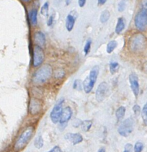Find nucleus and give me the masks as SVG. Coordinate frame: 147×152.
<instances>
[{
    "label": "nucleus",
    "instance_id": "obj_6",
    "mask_svg": "<svg viewBox=\"0 0 147 152\" xmlns=\"http://www.w3.org/2000/svg\"><path fill=\"white\" fill-rule=\"evenodd\" d=\"M135 126V120L132 118H128L125 119L118 128V133L121 136L127 137L134 130Z\"/></svg>",
    "mask_w": 147,
    "mask_h": 152
},
{
    "label": "nucleus",
    "instance_id": "obj_1",
    "mask_svg": "<svg viewBox=\"0 0 147 152\" xmlns=\"http://www.w3.org/2000/svg\"><path fill=\"white\" fill-rule=\"evenodd\" d=\"M52 75V66L49 64H45L35 72L32 77V81L35 84H43L50 79Z\"/></svg>",
    "mask_w": 147,
    "mask_h": 152
},
{
    "label": "nucleus",
    "instance_id": "obj_2",
    "mask_svg": "<svg viewBox=\"0 0 147 152\" xmlns=\"http://www.w3.org/2000/svg\"><path fill=\"white\" fill-rule=\"evenodd\" d=\"M146 44V39L141 34H135L131 37L128 41V46L131 52H140L144 49Z\"/></svg>",
    "mask_w": 147,
    "mask_h": 152
},
{
    "label": "nucleus",
    "instance_id": "obj_11",
    "mask_svg": "<svg viewBox=\"0 0 147 152\" xmlns=\"http://www.w3.org/2000/svg\"><path fill=\"white\" fill-rule=\"evenodd\" d=\"M108 86L106 82H102L99 85L97 91H96V99L98 102H102L108 93Z\"/></svg>",
    "mask_w": 147,
    "mask_h": 152
},
{
    "label": "nucleus",
    "instance_id": "obj_32",
    "mask_svg": "<svg viewBox=\"0 0 147 152\" xmlns=\"http://www.w3.org/2000/svg\"><path fill=\"white\" fill-rule=\"evenodd\" d=\"M133 146L132 145L130 144V143H128L125 146V148H124L123 152H131L132 151Z\"/></svg>",
    "mask_w": 147,
    "mask_h": 152
},
{
    "label": "nucleus",
    "instance_id": "obj_36",
    "mask_svg": "<svg viewBox=\"0 0 147 152\" xmlns=\"http://www.w3.org/2000/svg\"><path fill=\"white\" fill-rule=\"evenodd\" d=\"M86 3V0H79V5L81 8H82V7L84 6V5H85Z\"/></svg>",
    "mask_w": 147,
    "mask_h": 152
},
{
    "label": "nucleus",
    "instance_id": "obj_27",
    "mask_svg": "<svg viewBox=\"0 0 147 152\" xmlns=\"http://www.w3.org/2000/svg\"><path fill=\"white\" fill-rule=\"evenodd\" d=\"M40 13H41V14L43 15V16H48V14H49V3L48 2L44 3V5L42 6L41 10H40Z\"/></svg>",
    "mask_w": 147,
    "mask_h": 152
},
{
    "label": "nucleus",
    "instance_id": "obj_28",
    "mask_svg": "<svg viewBox=\"0 0 147 152\" xmlns=\"http://www.w3.org/2000/svg\"><path fill=\"white\" fill-rule=\"evenodd\" d=\"M143 149V144L141 142H137L134 148L135 152H142Z\"/></svg>",
    "mask_w": 147,
    "mask_h": 152
},
{
    "label": "nucleus",
    "instance_id": "obj_30",
    "mask_svg": "<svg viewBox=\"0 0 147 152\" xmlns=\"http://www.w3.org/2000/svg\"><path fill=\"white\" fill-rule=\"evenodd\" d=\"M64 71L63 69H58L55 71V76L57 79H61V78H63L64 76Z\"/></svg>",
    "mask_w": 147,
    "mask_h": 152
},
{
    "label": "nucleus",
    "instance_id": "obj_12",
    "mask_svg": "<svg viewBox=\"0 0 147 152\" xmlns=\"http://www.w3.org/2000/svg\"><path fill=\"white\" fill-rule=\"evenodd\" d=\"M42 108V105L38 99H35V98H32L29 102V110L30 114L35 116V115L38 114L40 112Z\"/></svg>",
    "mask_w": 147,
    "mask_h": 152
},
{
    "label": "nucleus",
    "instance_id": "obj_26",
    "mask_svg": "<svg viewBox=\"0 0 147 152\" xmlns=\"http://www.w3.org/2000/svg\"><path fill=\"white\" fill-rule=\"evenodd\" d=\"M91 44H92V41L90 39H88L86 42L85 45H84V55H87L90 52V48H91Z\"/></svg>",
    "mask_w": 147,
    "mask_h": 152
},
{
    "label": "nucleus",
    "instance_id": "obj_33",
    "mask_svg": "<svg viewBox=\"0 0 147 152\" xmlns=\"http://www.w3.org/2000/svg\"><path fill=\"white\" fill-rule=\"evenodd\" d=\"M47 152H63V151H62L61 149V148L59 147V146H55L53 148H52L50 151H49Z\"/></svg>",
    "mask_w": 147,
    "mask_h": 152
},
{
    "label": "nucleus",
    "instance_id": "obj_31",
    "mask_svg": "<svg viewBox=\"0 0 147 152\" xmlns=\"http://www.w3.org/2000/svg\"><path fill=\"white\" fill-rule=\"evenodd\" d=\"M133 111H134V113H135V115L136 116H139L140 114H141V107H140V106L138 104H135L134 106H133Z\"/></svg>",
    "mask_w": 147,
    "mask_h": 152
},
{
    "label": "nucleus",
    "instance_id": "obj_9",
    "mask_svg": "<svg viewBox=\"0 0 147 152\" xmlns=\"http://www.w3.org/2000/svg\"><path fill=\"white\" fill-rule=\"evenodd\" d=\"M72 116H73V110H72L71 107H66L63 109L61 116L60 121H59L60 127H62L61 130H63L66 127V125H67V122L71 119Z\"/></svg>",
    "mask_w": 147,
    "mask_h": 152
},
{
    "label": "nucleus",
    "instance_id": "obj_7",
    "mask_svg": "<svg viewBox=\"0 0 147 152\" xmlns=\"http://www.w3.org/2000/svg\"><path fill=\"white\" fill-rule=\"evenodd\" d=\"M63 102H64L63 99H61L60 100L55 104V105L54 107L52 108V111H51L50 119L54 124H57L58 122H59V121H60L62 111H63Z\"/></svg>",
    "mask_w": 147,
    "mask_h": 152
},
{
    "label": "nucleus",
    "instance_id": "obj_3",
    "mask_svg": "<svg viewBox=\"0 0 147 152\" xmlns=\"http://www.w3.org/2000/svg\"><path fill=\"white\" fill-rule=\"evenodd\" d=\"M33 132L34 128L32 126H29L19 135L14 144V150L16 151H19L25 147V146L30 141Z\"/></svg>",
    "mask_w": 147,
    "mask_h": 152
},
{
    "label": "nucleus",
    "instance_id": "obj_23",
    "mask_svg": "<svg viewBox=\"0 0 147 152\" xmlns=\"http://www.w3.org/2000/svg\"><path fill=\"white\" fill-rule=\"evenodd\" d=\"M35 146L38 149L41 148L43 146V137H42L40 135L37 136L36 139L35 140Z\"/></svg>",
    "mask_w": 147,
    "mask_h": 152
},
{
    "label": "nucleus",
    "instance_id": "obj_24",
    "mask_svg": "<svg viewBox=\"0 0 147 152\" xmlns=\"http://www.w3.org/2000/svg\"><path fill=\"white\" fill-rule=\"evenodd\" d=\"M73 89H76V90L78 91H81L82 89H84V87H83V84L81 83V80H79V79L75 80L74 83H73Z\"/></svg>",
    "mask_w": 147,
    "mask_h": 152
},
{
    "label": "nucleus",
    "instance_id": "obj_14",
    "mask_svg": "<svg viewBox=\"0 0 147 152\" xmlns=\"http://www.w3.org/2000/svg\"><path fill=\"white\" fill-rule=\"evenodd\" d=\"M34 40H35V43L37 45L40 46L41 48H43L45 46L46 43V37H45L44 34L42 33L41 32H37L34 35Z\"/></svg>",
    "mask_w": 147,
    "mask_h": 152
},
{
    "label": "nucleus",
    "instance_id": "obj_37",
    "mask_svg": "<svg viewBox=\"0 0 147 152\" xmlns=\"http://www.w3.org/2000/svg\"><path fill=\"white\" fill-rule=\"evenodd\" d=\"M108 0H98V5H103Z\"/></svg>",
    "mask_w": 147,
    "mask_h": 152
},
{
    "label": "nucleus",
    "instance_id": "obj_39",
    "mask_svg": "<svg viewBox=\"0 0 147 152\" xmlns=\"http://www.w3.org/2000/svg\"><path fill=\"white\" fill-rule=\"evenodd\" d=\"M22 1H23V2H29L30 0H22Z\"/></svg>",
    "mask_w": 147,
    "mask_h": 152
},
{
    "label": "nucleus",
    "instance_id": "obj_13",
    "mask_svg": "<svg viewBox=\"0 0 147 152\" xmlns=\"http://www.w3.org/2000/svg\"><path fill=\"white\" fill-rule=\"evenodd\" d=\"M65 139L67 141L70 142L73 145H77L83 141V137L80 133H68L65 135Z\"/></svg>",
    "mask_w": 147,
    "mask_h": 152
},
{
    "label": "nucleus",
    "instance_id": "obj_4",
    "mask_svg": "<svg viewBox=\"0 0 147 152\" xmlns=\"http://www.w3.org/2000/svg\"><path fill=\"white\" fill-rule=\"evenodd\" d=\"M99 73V67L98 66H93L90 70L88 77L84 79V82H83V87H84V92L87 94L90 93L93 89L97 80V78H98Z\"/></svg>",
    "mask_w": 147,
    "mask_h": 152
},
{
    "label": "nucleus",
    "instance_id": "obj_25",
    "mask_svg": "<svg viewBox=\"0 0 147 152\" xmlns=\"http://www.w3.org/2000/svg\"><path fill=\"white\" fill-rule=\"evenodd\" d=\"M110 72H111V74H114L115 72H117V70H118L119 69V66H120V65H119V63H117V62H115V61H112L110 63Z\"/></svg>",
    "mask_w": 147,
    "mask_h": 152
},
{
    "label": "nucleus",
    "instance_id": "obj_35",
    "mask_svg": "<svg viewBox=\"0 0 147 152\" xmlns=\"http://www.w3.org/2000/svg\"><path fill=\"white\" fill-rule=\"evenodd\" d=\"M53 19H54V15H52V16L49 17V20L47 22L48 26H51L52 25V22H53Z\"/></svg>",
    "mask_w": 147,
    "mask_h": 152
},
{
    "label": "nucleus",
    "instance_id": "obj_17",
    "mask_svg": "<svg viewBox=\"0 0 147 152\" xmlns=\"http://www.w3.org/2000/svg\"><path fill=\"white\" fill-rule=\"evenodd\" d=\"M125 20L122 17H120L117 19V23L115 28V32L117 35H120L125 28Z\"/></svg>",
    "mask_w": 147,
    "mask_h": 152
},
{
    "label": "nucleus",
    "instance_id": "obj_10",
    "mask_svg": "<svg viewBox=\"0 0 147 152\" xmlns=\"http://www.w3.org/2000/svg\"><path fill=\"white\" fill-rule=\"evenodd\" d=\"M129 83L133 94L137 98L140 93V85L138 77L136 74L132 73L129 75Z\"/></svg>",
    "mask_w": 147,
    "mask_h": 152
},
{
    "label": "nucleus",
    "instance_id": "obj_29",
    "mask_svg": "<svg viewBox=\"0 0 147 152\" xmlns=\"http://www.w3.org/2000/svg\"><path fill=\"white\" fill-rule=\"evenodd\" d=\"M125 8H126V2H125V0L120 1V3L118 4V11L120 12H122V11H125Z\"/></svg>",
    "mask_w": 147,
    "mask_h": 152
},
{
    "label": "nucleus",
    "instance_id": "obj_34",
    "mask_svg": "<svg viewBox=\"0 0 147 152\" xmlns=\"http://www.w3.org/2000/svg\"><path fill=\"white\" fill-rule=\"evenodd\" d=\"M141 8L147 10V0H141Z\"/></svg>",
    "mask_w": 147,
    "mask_h": 152
},
{
    "label": "nucleus",
    "instance_id": "obj_18",
    "mask_svg": "<svg viewBox=\"0 0 147 152\" xmlns=\"http://www.w3.org/2000/svg\"><path fill=\"white\" fill-rule=\"evenodd\" d=\"M125 107L123 106H121V107H119L117 110H116V117H117V120H121V119H123V117L125 116Z\"/></svg>",
    "mask_w": 147,
    "mask_h": 152
},
{
    "label": "nucleus",
    "instance_id": "obj_38",
    "mask_svg": "<svg viewBox=\"0 0 147 152\" xmlns=\"http://www.w3.org/2000/svg\"><path fill=\"white\" fill-rule=\"evenodd\" d=\"M98 152H105V149L104 148H101L100 149H99Z\"/></svg>",
    "mask_w": 147,
    "mask_h": 152
},
{
    "label": "nucleus",
    "instance_id": "obj_5",
    "mask_svg": "<svg viewBox=\"0 0 147 152\" xmlns=\"http://www.w3.org/2000/svg\"><path fill=\"white\" fill-rule=\"evenodd\" d=\"M135 24L140 32H145L147 29V10L141 8L135 16Z\"/></svg>",
    "mask_w": 147,
    "mask_h": 152
},
{
    "label": "nucleus",
    "instance_id": "obj_20",
    "mask_svg": "<svg viewBox=\"0 0 147 152\" xmlns=\"http://www.w3.org/2000/svg\"><path fill=\"white\" fill-rule=\"evenodd\" d=\"M117 43L115 40H111L107 45V48H106V51L108 54H111L114 49L117 48Z\"/></svg>",
    "mask_w": 147,
    "mask_h": 152
},
{
    "label": "nucleus",
    "instance_id": "obj_21",
    "mask_svg": "<svg viewBox=\"0 0 147 152\" xmlns=\"http://www.w3.org/2000/svg\"><path fill=\"white\" fill-rule=\"evenodd\" d=\"M141 116H142L144 125L147 126V102L143 107L142 111H141Z\"/></svg>",
    "mask_w": 147,
    "mask_h": 152
},
{
    "label": "nucleus",
    "instance_id": "obj_8",
    "mask_svg": "<svg viewBox=\"0 0 147 152\" xmlns=\"http://www.w3.org/2000/svg\"><path fill=\"white\" fill-rule=\"evenodd\" d=\"M45 55L43 48L39 45H35L33 51V66L37 67L43 63L44 61Z\"/></svg>",
    "mask_w": 147,
    "mask_h": 152
},
{
    "label": "nucleus",
    "instance_id": "obj_19",
    "mask_svg": "<svg viewBox=\"0 0 147 152\" xmlns=\"http://www.w3.org/2000/svg\"><path fill=\"white\" fill-rule=\"evenodd\" d=\"M92 125H93V122H92L91 120H84L81 122V129H82L84 131L87 132L89 131L90 128L92 127Z\"/></svg>",
    "mask_w": 147,
    "mask_h": 152
},
{
    "label": "nucleus",
    "instance_id": "obj_16",
    "mask_svg": "<svg viewBox=\"0 0 147 152\" xmlns=\"http://www.w3.org/2000/svg\"><path fill=\"white\" fill-rule=\"evenodd\" d=\"M37 9H32L29 13V18L30 23L32 26H36L37 24Z\"/></svg>",
    "mask_w": 147,
    "mask_h": 152
},
{
    "label": "nucleus",
    "instance_id": "obj_15",
    "mask_svg": "<svg viewBox=\"0 0 147 152\" xmlns=\"http://www.w3.org/2000/svg\"><path fill=\"white\" fill-rule=\"evenodd\" d=\"M75 22H76V18L74 17L72 14L67 15L66 18V28L68 32H71L74 27Z\"/></svg>",
    "mask_w": 147,
    "mask_h": 152
},
{
    "label": "nucleus",
    "instance_id": "obj_22",
    "mask_svg": "<svg viewBox=\"0 0 147 152\" xmlns=\"http://www.w3.org/2000/svg\"><path fill=\"white\" fill-rule=\"evenodd\" d=\"M110 18V12L108 10H104V11H102V13L101 14V16H100V21L102 23H104L107 21Z\"/></svg>",
    "mask_w": 147,
    "mask_h": 152
}]
</instances>
